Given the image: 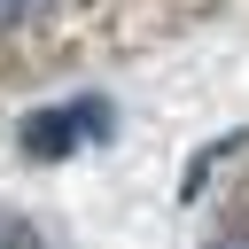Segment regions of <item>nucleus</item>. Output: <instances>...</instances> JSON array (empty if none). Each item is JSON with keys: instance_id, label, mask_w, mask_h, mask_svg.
<instances>
[{"instance_id": "nucleus-1", "label": "nucleus", "mask_w": 249, "mask_h": 249, "mask_svg": "<svg viewBox=\"0 0 249 249\" xmlns=\"http://www.w3.org/2000/svg\"><path fill=\"white\" fill-rule=\"evenodd\" d=\"M101 124H109V101L86 93V101H70V109H39V117L23 124V148H31V156H70V148L93 140Z\"/></svg>"}, {"instance_id": "nucleus-2", "label": "nucleus", "mask_w": 249, "mask_h": 249, "mask_svg": "<svg viewBox=\"0 0 249 249\" xmlns=\"http://www.w3.org/2000/svg\"><path fill=\"white\" fill-rule=\"evenodd\" d=\"M0 249H31V233H23L16 218H0Z\"/></svg>"}, {"instance_id": "nucleus-3", "label": "nucleus", "mask_w": 249, "mask_h": 249, "mask_svg": "<svg viewBox=\"0 0 249 249\" xmlns=\"http://www.w3.org/2000/svg\"><path fill=\"white\" fill-rule=\"evenodd\" d=\"M31 8H39V0H0V31H8V23H23Z\"/></svg>"}]
</instances>
